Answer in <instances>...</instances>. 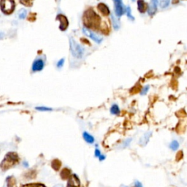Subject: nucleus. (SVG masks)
<instances>
[{"instance_id": "nucleus-1", "label": "nucleus", "mask_w": 187, "mask_h": 187, "mask_svg": "<svg viewBox=\"0 0 187 187\" xmlns=\"http://www.w3.org/2000/svg\"><path fill=\"white\" fill-rule=\"evenodd\" d=\"M83 22L87 28H97L100 25V18L94 10L89 9L84 13Z\"/></svg>"}, {"instance_id": "nucleus-2", "label": "nucleus", "mask_w": 187, "mask_h": 187, "mask_svg": "<svg viewBox=\"0 0 187 187\" xmlns=\"http://www.w3.org/2000/svg\"><path fill=\"white\" fill-rule=\"evenodd\" d=\"M18 162H19V156L17 155V153H14V152H10V153H7L4 159L0 164V167L2 170H6L12 168L13 165H16Z\"/></svg>"}, {"instance_id": "nucleus-3", "label": "nucleus", "mask_w": 187, "mask_h": 187, "mask_svg": "<svg viewBox=\"0 0 187 187\" xmlns=\"http://www.w3.org/2000/svg\"><path fill=\"white\" fill-rule=\"evenodd\" d=\"M69 44H70V51L72 52V56H75L77 59H81L83 55V49L72 38H70Z\"/></svg>"}, {"instance_id": "nucleus-4", "label": "nucleus", "mask_w": 187, "mask_h": 187, "mask_svg": "<svg viewBox=\"0 0 187 187\" xmlns=\"http://www.w3.org/2000/svg\"><path fill=\"white\" fill-rule=\"evenodd\" d=\"M1 9L5 14H10L15 9V3L13 0H1Z\"/></svg>"}, {"instance_id": "nucleus-5", "label": "nucleus", "mask_w": 187, "mask_h": 187, "mask_svg": "<svg viewBox=\"0 0 187 187\" xmlns=\"http://www.w3.org/2000/svg\"><path fill=\"white\" fill-rule=\"evenodd\" d=\"M83 34H85V35L90 37L91 39H93L94 42H97V43H100L102 41V37H101L99 35H97V34H96L95 33H94L93 31H91L89 29H88L87 27L83 28Z\"/></svg>"}, {"instance_id": "nucleus-6", "label": "nucleus", "mask_w": 187, "mask_h": 187, "mask_svg": "<svg viewBox=\"0 0 187 187\" xmlns=\"http://www.w3.org/2000/svg\"><path fill=\"white\" fill-rule=\"evenodd\" d=\"M115 4V13L118 17H120L124 13V7L122 0H113Z\"/></svg>"}, {"instance_id": "nucleus-7", "label": "nucleus", "mask_w": 187, "mask_h": 187, "mask_svg": "<svg viewBox=\"0 0 187 187\" xmlns=\"http://www.w3.org/2000/svg\"><path fill=\"white\" fill-rule=\"evenodd\" d=\"M152 135H153V132L152 131H148L145 132L142 137L139 139V141H138V144L140 145V146L144 147L149 142L150 137H151Z\"/></svg>"}, {"instance_id": "nucleus-8", "label": "nucleus", "mask_w": 187, "mask_h": 187, "mask_svg": "<svg viewBox=\"0 0 187 187\" xmlns=\"http://www.w3.org/2000/svg\"><path fill=\"white\" fill-rule=\"evenodd\" d=\"M56 19L58 21H60V26H59V29L62 31H65L67 29V28L68 27V20H67V17L63 15H58L57 17H56Z\"/></svg>"}, {"instance_id": "nucleus-9", "label": "nucleus", "mask_w": 187, "mask_h": 187, "mask_svg": "<svg viewBox=\"0 0 187 187\" xmlns=\"http://www.w3.org/2000/svg\"><path fill=\"white\" fill-rule=\"evenodd\" d=\"M160 0H151L150 5L148 8V13L150 16H153L157 10V5Z\"/></svg>"}, {"instance_id": "nucleus-10", "label": "nucleus", "mask_w": 187, "mask_h": 187, "mask_svg": "<svg viewBox=\"0 0 187 187\" xmlns=\"http://www.w3.org/2000/svg\"><path fill=\"white\" fill-rule=\"evenodd\" d=\"M67 187H80V181L75 175L69 178Z\"/></svg>"}, {"instance_id": "nucleus-11", "label": "nucleus", "mask_w": 187, "mask_h": 187, "mask_svg": "<svg viewBox=\"0 0 187 187\" xmlns=\"http://www.w3.org/2000/svg\"><path fill=\"white\" fill-rule=\"evenodd\" d=\"M44 67V62L42 59H37L32 64V70L34 72L41 71Z\"/></svg>"}, {"instance_id": "nucleus-12", "label": "nucleus", "mask_w": 187, "mask_h": 187, "mask_svg": "<svg viewBox=\"0 0 187 187\" xmlns=\"http://www.w3.org/2000/svg\"><path fill=\"white\" fill-rule=\"evenodd\" d=\"M98 10H100V12L102 13L103 16H108L110 14V10L107 7L106 4H103V3H100L97 6Z\"/></svg>"}, {"instance_id": "nucleus-13", "label": "nucleus", "mask_w": 187, "mask_h": 187, "mask_svg": "<svg viewBox=\"0 0 187 187\" xmlns=\"http://www.w3.org/2000/svg\"><path fill=\"white\" fill-rule=\"evenodd\" d=\"M137 8H138V10L140 11V13H144L146 11L147 6L143 0H138L137 1Z\"/></svg>"}, {"instance_id": "nucleus-14", "label": "nucleus", "mask_w": 187, "mask_h": 187, "mask_svg": "<svg viewBox=\"0 0 187 187\" xmlns=\"http://www.w3.org/2000/svg\"><path fill=\"white\" fill-rule=\"evenodd\" d=\"M180 143L177 140H173L169 145V148L173 151H176L179 148Z\"/></svg>"}, {"instance_id": "nucleus-15", "label": "nucleus", "mask_w": 187, "mask_h": 187, "mask_svg": "<svg viewBox=\"0 0 187 187\" xmlns=\"http://www.w3.org/2000/svg\"><path fill=\"white\" fill-rule=\"evenodd\" d=\"M83 139L86 140V142H87L88 143L92 144L94 142V137L86 132H83Z\"/></svg>"}, {"instance_id": "nucleus-16", "label": "nucleus", "mask_w": 187, "mask_h": 187, "mask_svg": "<svg viewBox=\"0 0 187 187\" xmlns=\"http://www.w3.org/2000/svg\"><path fill=\"white\" fill-rule=\"evenodd\" d=\"M110 113L112 114V115H119L121 112L120 108H119L118 105L117 104H113L112 105L111 107H110Z\"/></svg>"}, {"instance_id": "nucleus-17", "label": "nucleus", "mask_w": 187, "mask_h": 187, "mask_svg": "<svg viewBox=\"0 0 187 187\" xmlns=\"http://www.w3.org/2000/svg\"><path fill=\"white\" fill-rule=\"evenodd\" d=\"M111 20L114 29H115V30H118L119 27H120V23H119V21L113 16V15H111Z\"/></svg>"}, {"instance_id": "nucleus-18", "label": "nucleus", "mask_w": 187, "mask_h": 187, "mask_svg": "<svg viewBox=\"0 0 187 187\" xmlns=\"http://www.w3.org/2000/svg\"><path fill=\"white\" fill-rule=\"evenodd\" d=\"M150 90V86L149 85H145L140 89V94L141 96H145L148 93Z\"/></svg>"}, {"instance_id": "nucleus-19", "label": "nucleus", "mask_w": 187, "mask_h": 187, "mask_svg": "<svg viewBox=\"0 0 187 187\" xmlns=\"http://www.w3.org/2000/svg\"><path fill=\"white\" fill-rule=\"evenodd\" d=\"M170 0H160V7L162 8L168 7L170 4Z\"/></svg>"}, {"instance_id": "nucleus-20", "label": "nucleus", "mask_w": 187, "mask_h": 187, "mask_svg": "<svg viewBox=\"0 0 187 187\" xmlns=\"http://www.w3.org/2000/svg\"><path fill=\"white\" fill-rule=\"evenodd\" d=\"M33 1L34 0H20V2L25 6L31 7L33 4Z\"/></svg>"}, {"instance_id": "nucleus-21", "label": "nucleus", "mask_w": 187, "mask_h": 187, "mask_svg": "<svg viewBox=\"0 0 187 187\" xmlns=\"http://www.w3.org/2000/svg\"><path fill=\"white\" fill-rule=\"evenodd\" d=\"M26 16V10L25 9H21L19 12V18L20 19H24Z\"/></svg>"}, {"instance_id": "nucleus-22", "label": "nucleus", "mask_w": 187, "mask_h": 187, "mask_svg": "<svg viewBox=\"0 0 187 187\" xmlns=\"http://www.w3.org/2000/svg\"><path fill=\"white\" fill-rule=\"evenodd\" d=\"M126 12H127V16L129 19H130V20H132V21H134V20H135V19H134V17L132 15L131 7H130V6H128L127 7V9H126Z\"/></svg>"}, {"instance_id": "nucleus-23", "label": "nucleus", "mask_w": 187, "mask_h": 187, "mask_svg": "<svg viewBox=\"0 0 187 187\" xmlns=\"http://www.w3.org/2000/svg\"><path fill=\"white\" fill-rule=\"evenodd\" d=\"M22 187H45L42 183H28L24 185Z\"/></svg>"}, {"instance_id": "nucleus-24", "label": "nucleus", "mask_w": 187, "mask_h": 187, "mask_svg": "<svg viewBox=\"0 0 187 187\" xmlns=\"http://www.w3.org/2000/svg\"><path fill=\"white\" fill-rule=\"evenodd\" d=\"M132 140V138L126 139L123 142V143H122V148H127V147L130 145Z\"/></svg>"}, {"instance_id": "nucleus-25", "label": "nucleus", "mask_w": 187, "mask_h": 187, "mask_svg": "<svg viewBox=\"0 0 187 187\" xmlns=\"http://www.w3.org/2000/svg\"><path fill=\"white\" fill-rule=\"evenodd\" d=\"M36 109L38 110H41V111H48V110H51L52 109L49 108V107H37Z\"/></svg>"}, {"instance_id": "nucleus-26", "label": "nucleus", "mask_w": 187, "mask_h": 187, "mask_svg": "<svg viewBox=\"0 0 187 187\" xmlns=\"http://www.w3.org/2000/svg\"><path fill=\"white\" fill-rule=\"evenodd\" d=\"M64 59H62L59 61V62L57 63V67L58 68H61V67H63L64 65Z\"/></svg>"}, {"instance_id": "nucleus-27", "label": "nucleus", "mask_w": 187, "mask_h": 187, "mask_svg": "<svg viewBox=\"0 0 187 187\" xmlns=\"http://www.w3.org/2000/svg\"><path fill=\"white\" fill-rule=\"evenodd\" d=\"M134 185H135V187H143V183L139 181H135V183H134Z\"/></svg>"}, {"instance_id": "nucleus-28", "label": "nucleus", "mask_w": 187, "mask_h": 187, "mask_svg": "<svg viewBox=\"0 0 187 187\" xmlns=\"http://www.w3.org/2000/svg\"><path fill=\"white\" fill-rule=\"evenodd\" d=\"M101 154H102V153H101V152H100V150L98 149V148H96L95 149V151H94V155H95V156L96 157H100V156H101Z\"/></svg>"}, {"instance_id": "nucleus-29", "label": "nucleus", "mask_w": 187, "mask_h": 187, "mask_svg": "<svg viewBox=\"0 0 187 187\" xmlns=\"http://www.w3.org/2000/svg\"><path fill=\"white\" fill-rule=\"evenodd\" d=\"M99 159H100V161H103V160L105 159V155L101 154V156L99 157Z\"/></svg>"}, {"instance_id": "nucleus-30", "label": "nucleus", "mask_w": 187, "mask_h": 187, "mask_svg": "<svg viewBox=\"0 0 187 187\" xmlns=\"http://www.w3.org/2000/svg\"><path fill=\"white\" fill-rule=\"evenodd\" d=\"M4 37V34L3 32H0V39H3Z\"/></svg>"}, {"instance_id": "nucleus-31", "label": "nucleus", "mask_w": 187, "mask_h": 187, "mask_svg": "<svg viewBox=\"0 0 187 187\" xmlns=\"http://www.w3.org/2000/svg\"><path fill=\"white\" fill-rule=\"evenodd\" d=\"M54 187H64L62 186V185H61V184H59V185H56V186H55Z\"/></svg>"}, {"instance_id": "nucleus-32", "label": "nucleus", "mask_w": 187, "mask_h": 187, "mask_svg": "<svg viewBox=\"0 0 187 187\" xmlns=\"http://www.w3.org/2000/svg\"><path fill=\"white\" fill-rule=\"evenodd\" d=\"M132 1H135V0H132Z\"/></svg>"}, {"instance_id": "nucleus-33", "label": "nucleus", "mask_w": 187, "mask_h": 187, "mask_svg": "<svg viewBox=\"0 0 187 187\" xmlns=\"http://www.w3.org/2000/svg\"><path fill=\"white\" fill-rule=\"evenodd\" d=\"M0 2H1V0H0Z\"/></svg>"}]
</instances>
